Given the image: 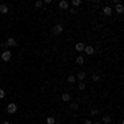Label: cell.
I'll return each instance as SVG.
<instances>
[{
  "label": "cell",
  "mask_w": 124,
  "mask_h": 124,
  "mask_svg": "<svg viewBox=\"0 0 124 124\" xmlns=\"http://www.w3.org/2000/svg\"><path fill=\"white\" fill-rule=\"evenodd\" d=\"M63 30H65L63 23H55V25H53V28H51V33H53V35H61V33H63Z\"/></svg>",
  "instance_id": "cell-1"
},
{
  "label": "cell",
  "mask_w": 124,
  "mask_h": 124,
  "mask_svg": "<svg viewBox=\"0 0 124 124\" xmlns=\"http://www.w3.org/2000/svg\"><path fill=\"white\" fill-rule=\"evenodd\" d=\"M10 60H12V51H10V50H3V51H2V56H0V61L8 63Z\"/></svg>",
  "instance_id": "cell-2"
},
{
  "label": "cell",
  "mask_w": 124,
  "mask_h": 124,
  "mask_svg": "<svg viewBox=\"0 0 124 124\" xmlns=\"http://www.w3.org/2000/svg\"><path fill=\"white\" fill-rule=\"evenodd\" d=\"M17 45H18V41L13 38V37H8V38H7V41H5V46H8V48H15Z\"/></svg>",
  "instance_id": "cell-3"
},
{
  "label": "cell",
  "mask_w": 124,
  "mask_h": 124,
  "mask_svg": "<svg viewBox=\"0 0 124 124\" xmlns=\"http://www.w3.org/2000/svg\"><path fill=\"white\" fill-rule=\"evenodd\" d=\"M83 51H85L88 56H91V55H94V53H96L94 46H91V45H85V50H83Z\"/></svg>",
  "instance_id": "cell-4"
},
{
  "label": "cell",
  "mask_w": 124,
  "mask_h": 124,
  "mask_svg": "<svg viewBox=\"0 0 124 124\" xmlns=\"http://www.w3.org/2000/svg\"><path fill=\"white\" fill-rule=\"evenodd\" d=\"M7 113H8V114H15V113H17V104H15V103H8V104H7Z\"/></svg>",
  "instance_id": "cell-5"
},
{
  "label": "cell",
  "mask_w": 124,
  "mask_h": 124,
  "mask_svg": "<svg viewBox=\"0 0 124 124\" xmlns=\"http://www.w3.org/2000/svg\"><path fill=\"white\" fill-rule=\"evenodd\" d=\"M113 12H116L117 15H123V13H124V7H123V3H121V2H119V3H116L114 8H113Z\"/></svg>",
  "instance_id": "cell-6"
},
{
  "label": "cell",
  "mask_w": 124,
  "mask_h": 124,
  "mask_svg": "<svg viewBox=\"0 0 124 124\" xmlns=\"http://www.w3.org/2000/svg\"><path fill=\"white\" fill-rule=\"evenodd\" d=\"M103 13H104L106 17H109V15H113V13H114V12H113V7H111V5H104V7H103Z\"/></svg>",
  "instance_id": "cell-7"
},
{
  "label": "cell",
  "mask_w": 124,
  "mask_h": 124,
  "mask_svg": "<svg viewBox=\"0 0 124 124\" xmlns=\"http://www.w3.org/2000/svg\"><path fill=\"white\" fill-rule=\"evenodd\" d=\"M8 12H10V8H8L7 3H2V5H0V13H2V15H7Z\"/></svg>",
  "instance_id": "cell-8"
},
{
  "label": "cell",
  "mask_w": 124,
  "mask_h": 124,
  "mask_svg": "<svg viewBox=\"0 0 124 124\" xmlns=\"http://www.w3.org/2000/svg\"><path fill=\"white\" fill-rule=\"evenodd\" d=\"M58 7H60L61 10H68V7H70V3H68L66 0H60V2H58Z\"/></svg>",
  "instance_id": "cell-9"
},
{
  "label": "cell",
  "mask_w": 124,
  "mask_h": 124,
  "mask_svg": "<svg viewBox=\"0 0 124 124\" xmlns=\"http://www.w3.org/2000/svg\"><path fill=\"white\" fill-rule=\"evenodd\" d=\"M75 76H76V79H79V81H85V78L88 76L85 71H78V73H75Z\"/></svg>",
  "instance_id": "cell-10"
},
{
  "label": "cell",
  "mask_w": 124,
  "mask_h": 124,
  "mask_svg": "<svg viewBox=\"0 0 124 124\" xmlns=\"http://www.w3.org/2000/svg\"><path fill=\"white\" fill-rule=\"evenodd\" d=\"M61 101L70 103V101H71V94H70V93H61Z\"/></svg>",
  "instance_id": "cell-11"
},
{
  "label": "cell",
  "mask_w": 124,
  "mask_h": 124,
  "mask_svg": "<svg viewBox=\"0 0 124 124\" xmlns=\"http://www.w3.org/2000/svg\"><path fill=\"white\" fill-rule=\"evenodd\" d=\"M91 79H93V81H96V83H98V81H99V79H101V73H98V71H94V73H93V75H91Z\"/></svg>",
  "instance_id": "cell-12"
},
{
  "label": "cell",
  "mask_w": 124,
  "mask_h": 124,
  "mask_svg": "<svg viewBox=\"0 0 124 124\" xmlns=\"http://www.w3.org/2000/svg\"><path fill=\"white\" fill-rule=\"evenodd\" d=\"M101 121H103L104 124H109L111 121H113V117H111V114H104V116H103V119H101Z\"/></svg>",
  "instance_id": "cell-13"
},
{
  "label": "cell",
  "mask_w": 124,
  "mask_h": 124,
  "mask_svg": "<svg viewBox=\"0 0 124 124\" xmlns=\"http://www.w3.org/2000/svg\"><path fill=\"white\" fill-rule=\"evenodd\" d=\"M66 81L70 85H75V83H76V76H75V75H70V76L66 78Z\"/></svg>",
  "instance_id": "cell-14"
},
{
  "label": "cell",
  "mask_w": 124,
  "mask_h": 124,
  "mask_svg": "<svg viewBox=\"0 0 124 124\" xmlns=\"http://www.w3.org/2000/svg\"><path fill=\"white\" fill-rule=\"evenodd\" d=\"M55 123H56L55 116H46V124H55Z\"/></svg>",
  "instance_id": "cell-15"
},
{
  "label": "cell",
  "mask_w": 124,
  "mask_h": 124,
  "mask_svg": "<svg viewBox=\"0 0 124 124\" xmlns=\"http://www.w3.org/2000/svg\"><path fill=\"white\" fill-rule=\"evenodd\" d=\"M85 50V43H76L75 45V51H83Z\"/></svg>",
  "instance_id": "cell-16"
},
{
  "label": "cell",
  "mask_w": 124,
  "mask_h": 124,
  "mask_svg": "<svg viewBox=\"0 0 124 124\" xmlns=\"http://www.w3.org/2000/svg\"><path fill=\"white\" fill-rule=\"evenodd\" d=\"M76 65L83 66V65H85V56H78V58H76Z\"/></svg>",
  "instance_id": "cell-17"
},
{
  "label": "cell",
  "mask_w": 124,
  "mask_h": 124,
  "mask_svg": "<svg viewBox=\"0 0 124 124\" xmlns=\"http://www.w3.org/2000/svg\"><path fill=\"white\" fill-rule=\"evenodd\" d=\"M71 5H73V8H78L81 5V0H71Z\"/></svg>",
  "instance_id": "cell-18"
},
{
  "label": "cell",
  "mask_w": 124,
  "mask_h": 124,
  "mask_svg": "<svg viewBox=\"0 0 124 124\" xmlns=\"http://www.w3.org/2000/svg\"><path fill=\"white\" fill-rule=\"evenodd\" d=\"M78 89H79V91H85V89H86L85 81H79V83H78Z\"/></svg>",
  "instance_id": "cell-19"
},
{
  "label": "cell",
  "mask_w": 124,
  "mask_h": 124,
  "mask_svg": "<svg viewBox=\"0 0 124 124\" xmlns=\"http://www.w3.org/2000/svg\"><path fill=\"white\" fill-rule=\"evenodd\" d=\"M89 114H91V116L99 114V109H98V108H91V109H89Z\"/></svg>",
  "instance_id": "cell-20"
},
{
  "label": "cell",
  "mask_w": 124,
  "mask_h": 124,
  "mask_svg": "<svg viewBox=\"0 0 124 124\" xmlns=\"http://www.w3.org/2000/svg\"><path fill=\"white\" fill-rule=\"evenodd\" d=\"M35 7L37 8H43V2L41 0H35Z\"/></svg>",
  "instance_id": "cell-21"
},
{
  "label": "cell",
  "mask_w": 124,
  "mask_h": 124,
  "mask_svg": "<svg viewBox=\"0 0 124 124\" xmlns=\"http://www.w3.org/2000/svg\"><path fill=\"white\" fill-rule=\"evenodd\" d=\"M70 108H71L73 111H76V109H79V104H78V103H71V104H70Z\"/></svg>",
  "instance_id": "cell-22"
},
{
  "label": "cell",
  "mask_w": 124,
  "mask_h": 124,
  "mask_svg": "<svg viewBox=\"0 0 124 124\" xmlns=\"http://www.w3.org/2000/svg\"><path fill=\"white\" fill-rule=\"evenodd\" d=\"M5 98V89H0V99H3Z\"/></svg>",
  "instance_id": "cell-23"
},
{
  "label": "cell",
  "mask_w": 124,
  "mask_h": 124,
  "mask_svg": "<svg viewBox=\"0 0 124 124\" xmlns=\"http://www.w3.org/2000/svg\"><path fill=\"white\" fill-rule=\"evenodd\" d=\"M70 13H71V15H76L78 10H76V8H71V10H70Z\"/></svg>",
  "instance_id": "cell-24"
},
{
  "label": "cell",
  "mask_w": 124,
  "mask_h": 124,
  "mask_svg": "<svg viewBox=\"0 0 124 124\" xmlns=\"http://www.w3.org/2000/svg\"><path fill=\"white\" fill-rule=\"evenodd\" d=\"M83 124H93V121H91V119H85V121H83Z\"/></svg>",
  "instance_id": "cell-25"
},
{
  "label": "cell",
  "mask_w": 124,
  "mask_h": 124,
  "mask_svg": "<svg viewBox=\"0 0 124 124\" xmlns=\"http://www.w3.org/2000/svg\"><path fill=\"white\" fill-rule=\"evenodd\" d=\"M41 2H43V5H45V3H46V5H50V3H51L53 0H41Z\"/></svg>",
  "instance_id": "cell-26"
},
{
  "label": "cell",
  "mask_w": 124,
  "mask_h": 124,
  "mask_svg": "<svg viewBox=\"0 0 124 124\" xmlns=\"http://www.w3.org/2000/svg\"><path fill=\"white\" fill-rule=\"evenodd\" d=\"M111 2H113L114 5H116V3H119V0H111Z\"/></svg>",
  "instance_id": "cell-27"
},
{
  "label": "cell",
  "mask_w": 124,
  "mask_h": 124,
  "mask_svg": "<svg viewBox=\"0 0 124 124\" xmlns=\"http://www.w3.org/2000/svg\"><path fill=\"white\" fill-rule=\"evenodd\" d=\"M93 124H101V121H94V123H93Z\"/></svg>",
  "instance_id": "cell-28"
},
{
  "label": "cell",
  "mask_w": 124,
  "mask_h": 124,
  "mask_svg": "<svg viewBox=\"0 0 124 124\" xmlns=\"http://www.w3.org/2000/svg\"><path fill=\"white\" fill-rule=\"evenodd\" d=\"M0 124H10V123H8V121H3V123H0Z\"/></svg>",
  "instance_id": "cell-29"
},
{
  "label": "cell",
  "mask_w": 124,
  "mask_h": 124,
  "mask_svg": "<svg viewBox=\"0 0 124 124\" xmlns=\"http://www.w3.org/2000/svg\"><path fill=\"white\" fill-rule=\"evenodd\" d=\"M55 124H61V123H58V121H56V123H55Z\"/></svg>",
  "instance_id": "cell-30"
},
{
  "label": "cell",
  "mask_w": 124,
  "mask_h": 124,
  "mask_svg": "<svg viewBox=\"0 0 124 124\" xmlns=\"http://www.w3.org/2000/svg\"><path fill=\"white\" fill-rule=\"evenodd\" d=\"M93 2H99V0H93Z\"/></svg>",
  "instance_id": "cell-31"
}]
</instances>
